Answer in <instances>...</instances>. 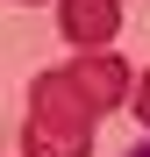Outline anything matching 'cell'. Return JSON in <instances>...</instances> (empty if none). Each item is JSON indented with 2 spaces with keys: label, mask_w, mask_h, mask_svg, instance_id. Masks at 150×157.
Segmentation results:
<instances>
[{
  "label": "cell",
  "mask_w": 150,
  "mask_h": 157,
  "mask_svg": "<svg viewBox=\"0 0 150 157\" xmlns=\"http://www.w3.org/2000/svg\"><path fill=\"white\" fill-rule=\"evenodd\" d=\"M129 157H150V143H136V150H129Z\"/></svg>",
  "instance_id": "obj_5"
},
{
  "label": "cell",
  "mask_w": 150,
  "mask_h": 157,
  "mask_svg": "<svg viewBox=\"0 0 150 157\" xmlns=\"http://www.w3.org/2000/svg\"><path fill=\"white\" fill-rule=\"evenodd\" d=\"M121 0H57V36L71 50H114Z\"/></svg>",
  "instance_id": "obj_3"
},
{
  "label": "cell",
  "mask_w": 150,
  "mask_h": 157,
  "mask_svg": "<svg viewBox=\"0 0 150 157\" xmlns=\"http://www.w3.org/2000/svg\"><path fill=\"white\" fill-rule=\"evenodd\" d=\"M93 107L64 71L29 78V121H21V150L29 157H93Z\"/></svg>",
  "instance_id": "obj_1"
},
{
  "label": "cell",
  "mask_w": 150,
  "mask_h": 157,
  "mask_svg": "<svg viewBox=\"0 0 150 157\" xmlns=\"http://www.w3.org/2000/svg\"><path fill=\"white\" fill-rule=\"evenodd\" d=\"M129 107H136V121L150 128V71H143V78H136V86H129Z\"/></svg>",
  "instance_id": "obj_4"
},
{
  "label": "cell",
  "mask_w": 150,
  "mask_h": 157,
  "mask_svg": "<svg viewBox=\"0 0 150 157\" xmlns=\"http://www.w3.org/2000/svg\"><path fill=\"white\" fill-rule=\"evenodd\" d=\"M64 78L86 93V107L93 114H114V107H129V86H136V71L114 57V50H79V57L64 64Z\"/></svg>",
  "instance_id": "obj_2"
}]
</instances>
